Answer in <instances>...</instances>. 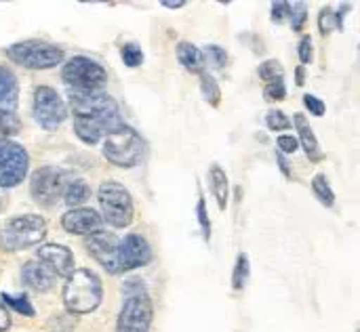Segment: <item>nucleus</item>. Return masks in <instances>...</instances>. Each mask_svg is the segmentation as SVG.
Segmentation results:
<instances>
[{
  "label": "nucleus",
  "mask_w": 360,
  "mask_h": 332,
  "mask_svg": "<svg viewBox=\"0 0 360 332\" xmlns=\"http://www.w3.org/2000/svg\"><path fill=\"white\" fill-rule=\"evenodd\" d=\"M70 109L74 133L86 145H97L127 124L120 116L118 103L105 91L89 97H70Z\"/></svg>",
  "instance_id": "f257e3e1"
},
{
  "label": "nucleus",
  "mask_w": 360,
  "mask_h": 332,
  "mask_svg": "<svg viewBox=\"0 0 360 332\" xmlns=\"http://www.w3.org/2000/svg\"><path fill=\"white\" fill-rule=\"evenodd\" d=\"M103 301V284L97 274L86 267L74 270L63 284V305L70 314H93Z\"/></svg>",
  "instance_id": "f03ea898"
},
{
  "label": "nucleus",
  "mask_w": 360,
  "mask_h": 332,
  "mask_svg": "<svg viewBox=\"0 0 360 332\" xmlns=\"http://www.w3.org/2000/svg\"><path fill=\"white\" fill-rule=\"evenodd\" d=\"M61 80L70 97H89V95L103 93L105 82H108V72L95 59L76 55L63 63Z\"/></svg>",
  "instance_id": "7ed1b4c3"
},
{
  "label": "nucleus",
  "mask_w": 360,
  "mask_h": 332,
  "mask_svg": "<svg viewBox=\"0 0 360 332\" xmlns=\"http://www.w3.org/2000/svg\"><path fill=\"white\" fill-rule=\"evenodd\" d=\"M44 238H46V221L34 213L17 215L0 227V248L4 253L27 251L40 244Z\"/></svg>",
  "instance_id": "20e7f679"
},
{
  "label": "nucleus",
  "mask_w": 360,
  "mask_h": 332,
  "mask_svg": "<svg viewBox=\"0 0 360 332\" xmlns=\"http://www.w3.org/2000/svg\"><path fill=\"white\" fill-rule=\"evenodd\" d=\"M97 200L101 206V221L114 230H124L133 223L135 204L129 190L118 181H103L97 190Z\"/></svg>",
  "instance_id": "39448f33"
},
{
  "label": "nucleus",
  "mask_w": 360,
  "mask_h": 332,
  "mask_svg": "<svg viewBox=\"0 0 360 332\" xmlns=\"http://www.w3.org/2000/svg\"><path fill=\"white\" fill-rule=\"evenodd\" d=\"M6 57L25 69H51L63 63L65 53L61 46L44 40H21L6 48Z\"/></svg>",
  "instance_id": "423d86ee"
},
{
  "label": "nucleus",
  "mask_w": 360,
  "mask_h": 332,
  "mask_svg": "<svg viewBox=\"0 0 360 332\" xmlns=\"http://www.w3.org/2000/svg\"><path fill=\"white\" fill-rule=\"evenodd\" d=\"M143 139L141 135L124 124L116 133L103 139V158L118 168H133L143 160Z\"/></svg>",
  "instance_id": "0eeeda50"
},
{
  "label": "nucleus",
  "mask_w": 360,
  "mask_h": 332,
  "mask_svg": "<svg viewBox=\"0 0 360 332\" xmlns=\"http://www.w3.org/2000/svg\"><path fill=\"white\" fill-rule=\"evenodd\" d=\"M34 122L44 131H57L68 120V103L49 84H38L34 88L32 101Z\"/></svg>",
  "instance_id": "6e6552de"
},
{
  "label": "nucleus",
  "mask_w": 360,
  "mask_h": 332,
  "mask_svg": "<svg viewBox=\"0 0 360 332\" xmlns=\"http://www.w3.org/2000/svg\"><path fill=\"white\" fill-rule=\"evenodd\" d=\"M72 177L63 171V168H57V166H42V168H36L30 177V194H32V200L40 206H55L57 200H61L63 196V190L68 185Z\"/></svg>",
  "instance_id": "1a4fd4ad"
},
{
  "label": "nucleus",
  "mask_w": 360,
  "mask_h": 332,
  "mask_svg": "<svg viewBox=\"0 0 360 332\" xmlns=\"http://www.w3.org/2000/svg\"><path fill=\"white\" fill-rule=\"evenodd\" d=\"M27 168H30L27 150L13 139L0 137V187L11 190L23 183V179L27 177Z\"/></svg>",
  "instance_id": "9d476101"
},
{
  "label": "nucleus",
  "mask_w": 360,
  "mask_h": 332,
  "mask_svg": "<svg viewBox=\"0 0 360 332\" xmlns=\"http://www.w3.org/2000/svg\"><path fill=\"white\" fill-rule=\"evenodd\" d=\"M152 320H154V305L148 293L124 297V303L116 320V332H150Z\"/></svg>",
  "instance_id": "9b49d317"
},
{
  "label": "nucleus",
  "mask_w": 360,
  "mask_h": 332,
  "mask_svg": "<svg viewBox=\"0 0 360 332\" xmlns=\"http://www.w3.org/2000/svg\"><path fill=\"white\" fill-rule=\"evenodd\" d=\"M118 272L129 274L139 267H146L152 261V246L141 234H127L118 238Z\"/></svg>",
  "instance_id": "f8f14e48"
},
{
  "label": "nucleus",
  "mask_w": 360,
  "mask_h": 332,
  "mask_svg": "<svg viewBox=\"0 0 360 332\" xmlns=\"http://www.w3.org/2000/svg\"><path fill=\"white\" fill-rule=\"evenodd\" d=\"M84 248L89 251V255L110 274V276H118V238L112 232L105 230H97L93 234L86 236L84 240Z\"/></svg>",
  "instance_id": "ddd939ff"
},
{
  "label": "nucleus",
  "mask_w": 360,
  "mask_h": 332,
  "mask_svg": "<svg viewBox=\"0 0 360 332\" xmlns=\"http://www.w3.org/2000/svg\"><path fill=\"white\" fill-rule=\"evenodd\" d=\"M36 261L42 263L55 278H68L76 270L74 253L68 246L55 244V242L40 244L36 251Z\"/></svg>",
  "instance_id": "4468645a"
},
{
  "label": "nucleus",
  "mask_w": 360,
  "mask_h": 332,
  "mask_svg": "<svg viewBox=\"0 0 360 332\" xmlns=\"http://www.w3.org/2000/svg\"><path fill=\"white\" fill-rule=\"evenodd\" d=\"M101 217L93 208H70L61 215V227L72 236H89L101 230Z\"/></svg>",
  "instance_id": "2eb2a0df"
},
{
  "label": "nucleus",
  "mask_w": 360,
  "mask_h": 332,
  "mask_svg": "<svg viewBox=\"0 0 360 332\" xmlns=\"http://www.w3.org/2000/svg\"><path fill=\"white\" fill-rule=\"evenodd\" d=\"M57 278L42 265L38 263L36 259L34 261H27L23 267H21V284L27 288V291H36V293H49L53 291Z\"/></svg>",
  "instance_id": "dca6fc26"
},
{
  "label": "nucleus",
  "mask_w": 360,
  "mask_h": 332,
  "mask_svg": "<svg viewBox=\"0 0 360 332\" xmlns=\"http://www.w3.org/2000/svg\"><path fill=\"white\" fill-rule=\"evenodd\" d=\"M291 124L297 128V141H300V145L304 147V152H306V156H308V160H312V162H319V160H323V150H321V143H319V139H316V133H314V128L310 126V122H308V118L304 116V114H295L293 116V120H291Z\"/></svg>",
  "instance_id": "f3484780"
},
{
  "label": "nucleus",
  "mask_w": 360,
  "mask_h": 332,
  "mask_svg": "<svg viewBox=\"0 0 360 332\" xmlns=\"http://www.w3.org/2000/svg\"><path fill=\"white\" fill-rule=\"evenodd\" d=\"M177 61H179L188 72H192V74H198V76H200L202 72H207V61H205L202 51H200L196 44L188 42V40L177 42Z\"/></svg>",
  "instance_id": "a211bd4d"
},
{
  "label": "nucleus",
  "mask_w": 360,
  "mask_h": 332,
  "mask_svg": "<svg viewBox=\"0 0 360 332\" xmlns=\"http://www.w3.org/2000/svg\"><path fill=\"white\" fill-rule=\"evenodd\" d=\"M209 187H211V194L217 202V208L226 211L228 198H230V181H228L226 171L219 164H211V168H209Z\"/></svg>",
  "instance_id": "6ab92c4d"
},
{
  "label": "nucleus",
  "mask_w": 360,
  "mask_h": 332,
  "mask_svg": "<svg viewBox=\"0 0 360 332\" xmlns=\"http://www.w3.org/2000/svg\"><path fill=\"white\" fill-rule=\"evenodd\" d=\"M19 103V82L15 74L0 65V109L15 112Z\"/></svg>",
  "instance_id": "aec40b11"
},
{
  "label": "nucleus",
  "mask_w": 360,
  "mask_h": 332,
  "mask_svg": "<svg viewBox=\"0 0 360 332\" xmlns=\"http://www.w3.org/2000/svg\"><path fill=\"white\" fill-rule=\"evenodd\" d=\"M89 198H91V187L84 179H70L61 196V200L70 208H80Z\"/></svg>",
  "instance_id": "412c9836"
},
{
  "label": "nucleus",
  "mask_w": 360,
  "mask_h": 332,
  "mask_svg": "<svg viewBox=\"0 0 360 332\" xmlns=\"http://www.w3.org/2000/svg\"><path fill=\"white\" fill-rule=\"evenodd\" d=\"M0 301H2V305H4L6 310H13V312H17L19 316H25V318H34V316H36V310H34V305H32V301L27 299L25 293H19V295L2 293Z\"/></svg>",
  "instance_id": "4be33fe9"
},
{
  "label": "nucleus",
  "mask_w": 360,
  "mask_h": 332,
  "mask_svg": "<svg viewBox=\"0 0 360 332\" xmlns=\"http://www.w3.org/2000/svg\"><path fill=\"white\" fill-rule=\"evenodd\" d=\"M312 194L316 196V200L327 206V208H333L335 206V194L331 190V183L327 179V175L323 173H316L314 179H312Z\"/></svg>",
  "instance_id": "5701e85b"
},
{
  "label": "nucleus",
  "mask_w": 360,
  "mask_h": 332,
  "mask_svg": "<svg viewBox=\"0 0 360 332\" xmlns=\"http://www.w3.org/2000/svg\"><path fill=\"white\" fill-rule=\"evenodd\" d=\"M200 93H202V99L209 105L219 107V103H221V88H219V82L215 80L213 74H209V72L200 74Z\"/></svg>",
  "instance_id": "b1692460"
},
{
  "label": "nucleus",
  "mask_w": 360,
  "mask_h": 332,
  "mask_svg": "<svg viewBox=\"0 0 360 332\" xmlns=\"http://www.w3.org/2000/svg\"><path fill=\"white\" fill-rule=\"evenodd\" d=\"M249 276H251V263H249V257L247 253H240L236 257V263H234V272H232V288L236 293L245 291L247 282H249Z\"/></svg>",
  "instance_id": "393cba45"
},
{
  "label": "nucleus",
  "mask_w": 360,
  "mask_h": 332,
  "mask_svg": "<svg viewBox=\"0 0 360 332\" xmlns=\"http://www.w3.org/2000/svg\"><path fill=\"white\" fill-rule=\"evenodd\" d=\"M257 76H259V80H264L266 84H270V82L283 80L285 67H283V63H281L278 59H268V61H264V63L257 67Z\"/></svg>",
  "instance_id": "a878e982"
},
{
  "label": "nucleus",
  "mask_w": 360,
  "mask_h": 332,
  "mask_svg": "<svg viewBox=\"0 0 360 332\" xmlns=\"http://www.w3.org/2000/svg\"><path fill=\"white\" fill-rule=\"evenodd\" d=\"M293 32H302L308 21V2H289V17Z\"/></svg>",
  "instance_id": "bb28decb"
},
{
  "label": "nucleus",
  "mask_w": 360,
  "mask_h": 332,
  "mask_svg": "<svg viewBox=\"0 0 360 332\" xmlns=\"http://www.w3.org/2000/svg\"><path fill=\"white\" fill-rule=\"evenodd\" d=\"M202 55H205V61H209L215 69H221L228 65V51L219 44H205L202 48Z\"/></svg>",
  "instance_id": "cd10ccee"
},
{
  "label": "nucleus",
  "mask_w": 360,
  "mask_h": 332,
  "mask_svg": "<svg viewBox=\"0 0 360 332\" xmlns=\"http://www.w3.org/2000/svg\"><path fill=\"white\" fill-rule=\"evenodd\" d=\"M120 59H122V63L127 65V67H139L141 63H143V51H141V46L139 44H135V42H127L122 48H120Z\"/></svg>",
  "instance_id": "c85d7f7f"
},
{
  "label": "nucleus",
  "mask_w": 360,
  "mask_h": 332,
  "mask_svg": "<svg viewBox=\"0 0 360 332\" xmlns=\"http://www.w3.org/2000/svg\"><path fill=\"white\" fill-rule=\"evenodd\" d=\"M21 128V120L15 112H6V109H0V135L4 139L17 135Z\"/></svg>",
  "instance_id": "c756f323"
},
{
  "label": "nucleus",
  "mask_w": 360,
  "mask_h": 332,
  "mask_svg": "<svg viewBox=\"0 0 360 332\" xmlns=\"http://www.w3.org/2000/svg\"><path fill=\"white\" fill-rule=\"evenodd\" d=\"M333 29H340V23H338V15H335V8L331 6H325L321 8L319 13V32L327 38Z\"/></svg>",
  "instance_id": "7c9ffc66"
},
{
  "label": "nucleus",
  "mask_w": 360,
  "mask_h": 332,
  "mask_svg": "<svg viewBox=\"0 0 360 332\" xmlns=\"http://www.w3.org/2000/svg\"><path fill=\"white\" fill-rule=\"evenodd\" d=\"M266 126H268L270 131L281 133V131H289L293 124H291V118H289L283 109H270V112L266 114Z\"/></svg>",
  "instance_id": "2f4dec72"
},
{
  "label": "nucleus",
  "mask_w": 360,
  "mask_h": 332,
  "mask_svg": "<svg viewBox=\"0 0 360 332\" xmlns=\"http://www.w3.org/2000/svg\"><path fill=\"white\" fill-rule=\"evenodd\" d=\"M196 217H198V225H200L202 238L209 242V240H211V219H209V215H207V202H205V196H202V194L198 196Z\"/></svg>",
  "instance_id": "473e14b6"
},
{
  "label": "nucleus",
  "mask_w": 360,
  "mask_h": 332,
  "mask_svg": "<svg viewBox=\"0 0 360 332\" xmlns=\"http://www.w3.org/2000/svg\"><path fill=\"white\" fill-rule=\"evenodd\" d=\"M287 97V86L283 80H276V82H270L266 88H264V99L268 103H278Z\"/></svg>",
  "instance_id": "72a5a7b5"
},
{
  "label": "nucleus",
  "mask_w": 360,
  "mask_h": 332,
  "mask_svg": "<svg viewBox=\"0 0 360 332\" xmlns=\"http://www.w3.org/2000/svg\"><path fill=\"white\" fill-rule=\"evenodd\" d=\"M297 55L302 65H308L314 61V44H312V36H302L300 46H297Z\"/></svg>",
  "instance_id": "f704fd0d"
},
{
  "label": "nucleus",
  "mask_w": 360,
  "mask_h": 332,
  "mask_svg": "<svg viewBox=\"0 0 360 332\" xmlns=\"http://www.w3.org/2000/svg\"><path fill=\"white\" fill-rule=\"evenodd\" d=\"M276 145H278V154L285 156V154H295L297 147H300V141H297V137H293L289 133H283V135L276 137Z\"/></svg>",
  "instance_id": "c9c22d12"
},
{
  "label": "nucleus",
  "mask_w": 360,
  "mask_h": 332,
  "mask_svg": "<svg viewBox=\"0 0 360 332\" xmlns=\"http://www.w3.org/2000/svg\"><path fill=\"white\" fill-rule=\"evenodd\" d=\"M304 105H306V109H308L312 116H316V118H323V116H325V112H327L325 101H323V99H319V97H314V95H310V93H306V95H304Z\"/></svg>",
  "instance_id": "e433bc0d"
},
{
  "label": "nucleus",
  "mask_w": 360,
  "mask_h": 332,
  "mask_svg": "<svg viewBox=\"0 0 360 332\" xmlns=\"http://www.w3.org/2000/svg\"><path fill=\"white\" fill-rule=\"evenodd\" d=\"M289 17V2L287 0H274L270 6V19L274 23H283Z\"/></svg>",
  "instance_id": "4c0bfd02"
},
{
  "label": "nucleus",
  "mask_w": 360,
  "mask_h": 332,
  "mask_svg": "<svg viewBox=\"0 0 360 332\" xmlns=\"http://www.w3.org/2000/svg\"><path fill=\"white\" fill-rule=\"evenodd\" d=\"M141 293H146V286H143V282L139 278L124 280V284H122V295L124 297H133V295H141Z\"/></svg>",
  "instance_id": "58836bf2"
},
{
  "label": "nucleus",
  "mask_w": 360,
  "mask_h": 332,
  "mask_svg": "<svg viewBox=\"0 0 360 332\" xmlns=\"http://www.w3.org/2000/svg\"><path fill=\"white\" fill-rule=\"evenodd\" d=\"M8 328H11V316H8V310L0 301V332H6Z\"/></svg>",
  "instance_id": "ea45409f"
},
{
  "label": "nucleus",
  "mask_w": 360,
  "mask_h": 332,
  "mask_svg": "<svg viewBox=\"0 0 360 332\" xmlns=\"http://www.w3.org/2000/svg\"><path fill=\"white\" fill-rule=\"evenodd\" d=\"M276 162H278V166H281V171H283V175H285L287 179H291V166H289V162H287V158H285L283 154H276Z\"/></svg>",
  "instance_id": "a19ab883"
},
{
  "label": "nucleus",
  "mask_w": 360,
  "mask_h": 332,
  "mask_svg": "<svg viewBox=\"0 0 360 332\" xmlns=\"http://www.w3.org/2000/svg\"><path fill=\"white\" fill-rule=\"evenodd\" d=\"M295 84L297 86H304L306 84V67L304 65H297L295 67Z\"/></svg>",
  "instance_id": "79ce46f5"
},
{
  "label": "nucleus",
  "mask_w": 360,
  "mask_h": 332,
  "mask_svg": "<svg viewBox=\"0 0 360 332\" xmlns=\"http://www.w3.org/2000/svg\"><path fill=\"white\" fill-rule=\"evenodd\" d=\"M160 4H162L165 8H181V6H186L188 2H186V0H160Z\"/></svg>",
  "instance_id": "37998d69"
}]
</instances>
